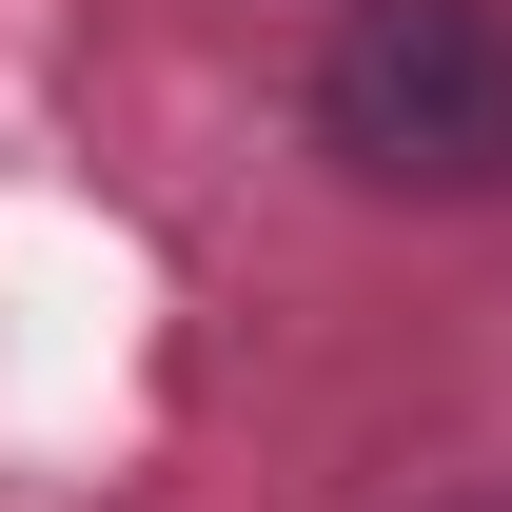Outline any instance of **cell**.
<instances>
[{
    "instance_id": "cell-1",
    "label": "cell",
    "mask_w": 512,
    "mask_h": 512,
    "mask_svg": "<svg viewBox=\"0 0 512 512\" xmlns=\"http://www.w3.org/2000/svg\"><path fill=\"white\" fill-rule=\"evenodd\" d=\"M316 158L375 197H512V0H355L316 40Z\"/></svg>"
}]
</instances>
